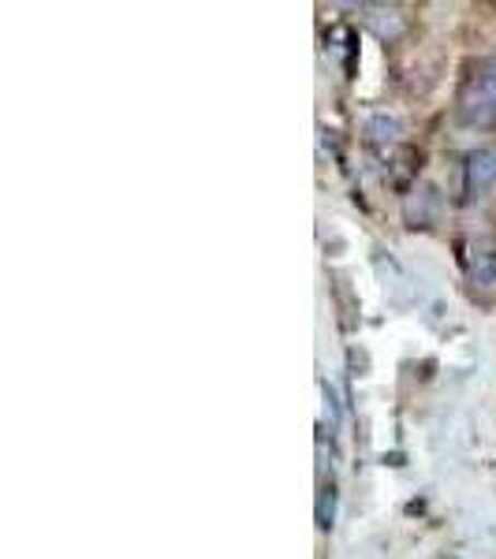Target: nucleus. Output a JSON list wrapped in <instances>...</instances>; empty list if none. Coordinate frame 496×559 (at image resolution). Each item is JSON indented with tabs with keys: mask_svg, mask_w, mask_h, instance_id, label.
<instances>
[{
	"mask_svg": "<svg viewBox=\"0 0 496 559\" xmlns=\"http://www.w3.org/2000/svg\"><path fill=\"white\" fill-rule=\"evenodd\" d=\"M496 179V150H477L467 157V191L477 194Z\"/></svg>",
	"mask_w": 496,
	"mask_h": 559,
	"instance_id": "obj_2",
	"label": "nucleus"
},
{
	"mask_svg": "<svg viewBox=\"0 0 496 559\" xmlns=\"http://www.w3.org/2000/svg\"><path fill=\"white\" fill-rule=\"evenodd\" d=\"M366 23L374 26L381 38H400V31H403L400 8H366Z\"/></svg>",
	"mask_w": 496,
	"mask_h": 559,
	"instance_id": "obj_3",
	"label": "nucleus"
},
{
	"mask_svg": "<svg viewBox=\"0 0 496 559\" xmlns=\"http://www.w3.org/2000/svg\"><path fill=\"white\" fill-rule=\"evenodd\" d=\"M459 116L477 128H493L496 123V60L477 68V75L467 83L459 97Z\"/></svg>",
	"mask_w": 496,
	"mask_h": 559,
	"instance_id": "obj_1",
	"label": "nucleus"
}]
</instances>
